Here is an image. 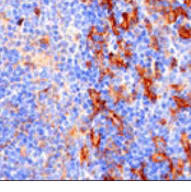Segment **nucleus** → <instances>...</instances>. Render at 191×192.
I'll return each mask as SVG.
<instances>
[{"label":"nucleus","mask_w":191,"mask_h":192,"mask_svg":"<svg viewBox=\"0 0 191 192\" xmlns=\"http://www.w3.org/2000/svg\"><path fill=\"white\" fill-rule=\"evenodd\" d=\"M177 33L183 40H190L191 38V29L186 27V25H181L180 28L178 29Z\"/></svg>","instance_id":"nucleus-1"},{"label":"nucleus","mask_w":191,"mask_h":192,"mask_svg":"<svg viewBox=\"0 0 191 192\" xmlns=\"http://www.w3.org/2000/svg\"><path fill=\"white\" fill-rule=\"evenodd\" d=\"M174 99H175V101L177 102V105L180 107V108H188V107H190V103L188 102L186 99L179 98V97H175Z\"/></svg>","instance_id":"nucleus-2"},{"label":"nucleus","mask_w":191,"mask_h":192,"mask_svg":"<svg viewBox=\"0 0 191 192\" xmlns=\"http://www.w3.org/2000/svg\"><path fill=\"white\" fill-rule=\"evenodd\" d=\"M149 47L153 48L154 51H158V48H159V46H158V40L155 35H152V36H151V40H149Z\"/></svg>","instance_id":"nucleus-3"},{"label":"nucleus","mask_w":191,"mask_h":192,"mask_svg":"<svg viewBox=\"0 0 191 192\" xmlns=\"http://www.w3.org/2000/svg\"><path fill=\"white\" fill-rule=\"evenodd\" d=\"M167 159V156L166 155L162 154V153H157L153 156V160L154 161H164V160Z\"/></svg>","instance_id":"nucleus-4"},{"label":"nucleus","mask_w":191,"mask_h":192,"mask_svg":"<svg viewBox=\"0 0 191 192\" xmlns=\"http://www.w3.org/2000/svg\"><path fill=\"white\" fill-rule=\"evenodd\" d=\"M146 29H147V31L149 33L153 31V27H152V24L149 23V22H146Z\"/></svg>","instance_id":"nucleus-5"},{"label":"nucleus","mask_w":191,"mask_h":192,"mask_svg":"<svg viewBox=\"0 0 191 192\" xmlns=\"http://www.w3.org/2000/svg\"><path fill=\"white\" fill-rule=\"evenodd\" d=\"M183 2L188 8H191V0H183Z\"/></svg>","instance_id":"nucleus-6"},{"label":"nucleus","mask_w":191,"mask_h":192,"mask_svg":"<svg viewBox=\"0 0 191 192\" xmlns=\"http://www.w3.org/2000/svg\"><path fill=\"white\" fill-rule=\"evenodd\" d=\"M175 1H177V0H169V2H175Z\"/></svg>","instance_id":"nucleus-7"},{"label":"nucleus","mask_w":191,"mask_h":192,"mask_svg":"<svg viewBox=\"0 0 191 192\" xmlns=\"http://www.w3.org/2000/svg\"><path fill=\"white\" fill-rule=\"evenodd\" d=\"M157 1H165V0H157Z\"/></svg>","instance_id":"nucleus-8"}]
</instances>
